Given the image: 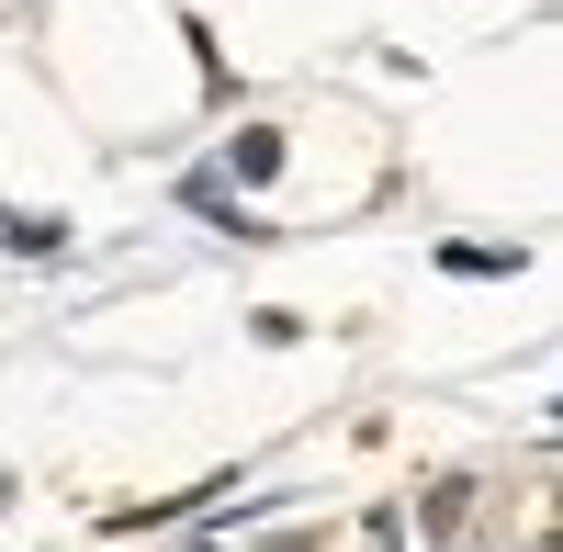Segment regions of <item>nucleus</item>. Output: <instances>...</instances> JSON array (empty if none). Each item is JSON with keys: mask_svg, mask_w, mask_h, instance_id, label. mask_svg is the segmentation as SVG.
I'll list each match as a JSON object with an SVG mask.
<instances>
[{"mask_svg": "<svg viewBox=\"0 0 563 552\" xmlns=\"http://www.w3.org/2000/svg\"><path fill=\"white\" fill-rule=\"evenodd\" d=\"M0 238H12L23 260H45V249H68V225L57 214H0Z\"/></svg>", "mask_w": 563, "mask_h": 552, "instance_id": "obj_2", "label": "nucleus"}, {"mask_svg": "<svg viewBox=\"0 0 563 552\" xmlns=\"http://www.w3.org/2000/svg\"><path fill=\"white\" fill-rule=\"evenodd\" d=\"M225 169H238V180H271V169H282V135H271V124H238V135H225Z\"/></svg>", "mask_w": 563, "mask_h": 552, "instance_id": "obj_1", "label": "nucleus"}]
</instances>
